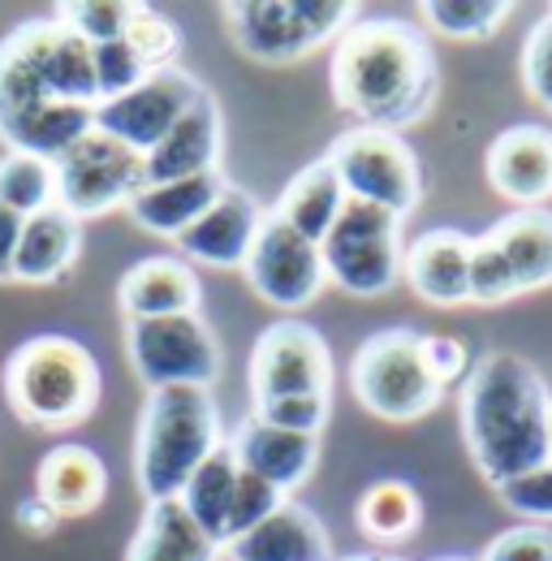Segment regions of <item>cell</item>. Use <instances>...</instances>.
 <instances>
[{
  "label": "cell",
  "mask_w": 552,
  "mask_h": 561,
  "mask_svg": "<svg viewBox=\"0 0 552 561\" xmlns=\"http://www.w3.org/2000/svg\"><path fill=\"white\" fill-rule=\"evenodd\" d=\"M496 496H501V505L514 510L518 518L549 527L552 523V462L527 471V476H518V480H509L505 489H496Z\"/></svg>",
  "instance_id": "ab89813d"
},
{
  "label": "cell",
  "mask_w": 552,
  "mask_h": 561,
  "mask_svg": "<svg viewBox=\"0 0 552 561\" xmlns=\"http://www.w3.org/2000/svg\"><path fill=\"white\" fill-rule=\"evenodd\" d=\"M225 558L229 561H337L324 523L307 505H298V501H285L268 523H260L255 531L229 540L225 545Z\"/></svg>",
  "instance_id": "7402d4cb"
},
{
  "label": "cell",
  "mask_w": 552,
  "mask_h": 561,
  "mask_svg": "<svg viewBox=\"0 0 552 561\" xmlns=\"http://www.w3.org/2000/svg\"><path fill=\"white\" fill-rule=\"evenodd\" d=\"M423 363H427V371L436 376L440 389H449V385L471 376V354L449 333H423Z\"/></svg>",
  "instance_id": "b9f144b4"
},
{
  "label": "cell",
  "mask_w": 552,
  "mask_h": 561,
  "mask_svg": "<svg viewBox=\"0 0 552 561\" xmlns=\"http://www.w3.org/2000/svg\"><path fill=\"white\" fill-rule=\"evenodd\" d=\"M380 561H402V558H380Z\"/></svg>",
  "instance_id": "7dc6e473"
},
{
  "label": "cell",
  "mask_w": 552,
  "mask_h": 561,
  "mask_svg": "<svg viewBox=\"0 0 552 561\" xmlns=\"http://www.w3.org/2000/svg\"><path fill=\"white\" fill-rule=\"evenodd\" d=\"M358 531L376 545H402L423 523V496L406 480H380L358 496Z\"/></svg>",
  "instance_id": "f546056e"
},
{
  "label": "cell",
  "mask_w": 552,
  "mask_h": 561,
  "mask_svg": "<svg viewBox=\"0 0 552 561\" xmlns=\"http://www.w3.org/2000/svg\"><path fill=\"white\" fill-rule=\"evenodd\" d=\"M53 169H57V204L73 220H95L117 208H130V199L147 186L142 156L100 130L82 135L66 156L53 160Z\"/></svg>",
  "instance_id": "8fae6325"
},
{
  "label": "cell",
  "mask_w": 552,
  "mask_h": 561,
  "mask_svg": "<svg viewBox=\"0 0 552 561\" xmlns=\"http://www.w3.org/2000/svg\"><path fill=\"white\" fill-rule=\"evenodd\" d=\"M324 273L354 298H380L402 277V220L393 211L345 199L337 225L320 242Z\"/></svg>",
  "instance_id": "ba28073f"
},
{
  "label": "cell",
  "mask_w": 552,
  "mask_h": 561,
  "mask_svg": "<svg viewBox=\"0 0 552 561\" xmlns=\"http://www.w3.org/2000/svg\"><path fill=\"white\" fill-rule=\"evenodd\" d=\"M487 186L518 204V208H540L552 199V130L544 126H509L487 142L483 156Z\"/></svg>",
  "instance_id": "9a60e30c"
},
{
  "label": "cell",
  "mask_w": 552,
  "mask_h": 561,
  "mask_svg": "<svg viewBox=\"0 0 552 561\" xmlns=\"http://www.w3.org/2000/svg\"><path fill=\"white\" fill-rule=\"evenodd\" d=\"M458 420L471 462L492 489L552 462V393L522 354L492 351L471 363Z\"/></svg>",
  "instance_id": "7a4b0ae2"
},
{
  "label": "cell",
  "mask_w": 552,
  "mask_h": 561,
  "mask_svg": "<svg viewBox=\"0 0 552 561\" xmlns=\"http://www.w3.org/2000/svg\"><path fill=\"white\" fill-rule=\"evenodd\" d=\"M220 151H225L220 104H216L211 91H204V100L142 156L147 186H156V182H182V178H199V173H216V169H220Z\"/></svg>",
  "instance_id": "ac0fdd59"
},
{
  "label": "cell",
  "mask_w": 552,
  "mask_h": 561,
  "mask_svg": "<svg viewBox=\"0 0 552 561\" xmlns=\"http://www.w3.org/2000/svg\"><path fill=\"white\" fill-rule=\"evenodd\" d=\"M242 277L268 307L298 311L311 298H320L329 273H324L320 242L302 238L276 211H264V225H260V238H255V247H251V255L242 264Z\"/></svg>",
  "instance_id": "4fadbf2b"
},
{
  "label": "cell",
  "mask_w": 552,
  "mask_h": 561,
  "mask_svg": "<svg viewBox=\"0 0 552 561\" xmlns=\"http://www.w3.org/2000/svg\"><path fill=\"white\" fill-rule=\"evenodd\" d=\"M126 44L135 48V57L142 61L147 73H160V70H173L177 57H182V31L177 22H169L164 13L138 4L130 26H126Z\"/></svg>",
  "instance_id": "d6a6232c"
},
{
  "label": "cell",
  "mask_w": 552,
  "mask_h": 561,
  "mask_svg": "<svg viewBox=\"0 0 552 561\" xmlns=\"http://www.w3.org/2000/svg\"><path fill=\"white\" fill-rule=\"evenodd\" d=\"M57 523H61V518H57L39 496H31V501H22V505H18V527H22L26 536H35V540L53 536V531H57Z\"/></svg>",
  "instance_id": "ee69618b"
},
{
  "label": "cell",
  "mask_w": 552,
  "mask_h": 561,
  "mask_svg": "<svg viewBox=\"0 0 552 561\" xmlns=\"http://www.w3.org/2000/svg\"><path fill=\"white\" fill-rule=\"evenodd\" d=\"M432 561H471V558H432Z\"/></svg>",
  "instance_id": "bcb514c9"
},
{
  "label": "cell",
  "mask_w": 552,
  "mask_h": 561,
  "mask_svg": "<svg viewBox=\"0 0 552 561\" xmlns=\"http://www.w3.org/2000/svg\"><path fill=\"white\" fill-rule=\"evenodd\" d=\"M9 411L26 427L66 432L100 407V363L82 342L39 333L22 342L4 363Z\"/></svg>",
  "instance_id": "277c9868"
},
{
  "label": "cell",
  "mask_w": 552,
  "mask_h": 561,
  "mask_svg": "<svg viewBox=\"0 0 552 561\" xmlns=\"http://www.w3.org/2000/svg\"><path fill=\"white\" fill-rule=\"evenodd\" d=\"M518 70H522V87L531 91V100L544 104L552 113V13H544V18L527 31Z\"/></svg>",
  "instance_id": "74e56055"
},
{
  "label": "cell",
  "mask_w": 552,
  "mask_h": 561,
  "mask_svg": "<svg viewBox=\"0 0 552 561\" xmlns=\"http://www.w3.org/2000/svg\"><path fill=\"white\" fill-rule=\"evenodd\" d=\"M78 251H82V220H73L61 204H53L48 211H35L22 225L13 280H22V285H53V280L73 273Z\"/></svg>",
  "instance_id": "cb8c5ba5"
},
{
  "label": "cell",
  "mask_w": 552,
  "mask_h": 561,
  "mask_svg": "<svg viewBox=\"0 0 552 561\" xmlns=\"http://www.w3.org/2000/svg\"><path fill=\"white\" fill-rule=\"evenodd\" d=\"M220 13L242 57L260 66H294L307 53L337 44L358 9L349 0H229Z\"/></svg>",
  "instance_id": "8992f818"
},
{
  "label": "cell",
  "mask_w": 552,
  "mask_h": 561,
  "mask_svg": "<svg viewBox=\"0 0 552 561\" xmlns=\"http://www.w3.org/2000/svg\"><path fill=\"white\" fill-rule=\"evenodd\" d=\"M0 204L18 216H35L57 204V169L44 156L9 151L0 160Z\"/></svg>",
  "instance_id": "4dcf8cb0"
},
{
  "label": "cell",
  "mask_w": 552,
  "mask_h": 561,
  "mask_svg": "<svg viewBox=\"0 0 552 561\" xmlns=\"http://www.w3.org/2000/svg\"><path fill=\"white\" fill-rule=\"evenodd\" d=\"M423 22L449 39H492L514 13L509 0H423Z\"/></svg>",
  "instance_id": "1f68e13d"
},
{
  "label": "cell",
  "mask_w": 552,
  "mask_h": 561,
  "mask_svg": "<svg viewBox=\"0 0 552 561\" xmlns=\"http://www.w3.org/2000/svg\"><path fill=\"white\" fill-rule=\"evenodd\" d=\"M337 561H380L376 553H349V558H337Z\"/></svg>",
  "instance_id": "f6af8a7d"
},
{
  "label": "cell",
  "mask_w": 552,
  "mask_h": 561,
  "mask_svg": "<svg viewBox=\"0 0 552 561\" xmlns=\"http://www.w3.org/2000/svg\"><path fill=\"white\" fill-rule=\"evenodd\" d=\"M349 389L363 411L389 423L423 420L445 398V389L423 363V333L414 329L371 333L349 358Z\"/></svg>",
  "instance_id": "52a82bcc"
},
{
  "label": "cell",
  "mask_w": 552,
  "mask_h": 561,
  "mask_svg": "<svg viewBox=\"0 0 552 561\" xmlns=\"http://www.w3.org/2000/svg\"><path fill=\"white\" fill-rule=\"evenodd\" d=\"M333 100L367 130H402L440 100V66L427 35L402 18L354 22L333 44Z\"/></svg>",
  "instance_id": "6da1fadb"
},
{
  "label": "cell",
  "mask_w": 552,
  "mask_h": 561,
  "mask_svg": "<svg viewBox=\"0 0 552 561\" xmlns=\"http://www.w3.org/2000/svg\"><path fill=\"white\" fill-rule=\"evenodd\" d=\"M135 9L138 4H130V0H73V4H61L57 22L69 26L73 35H82L91 48H100V44L126 39Z\"/></svg>",
  "instance_id": "836d02e7"
},
{
  "label": "cell",
  "mask_w": 552,
  "mask_h": 561,
  "mask_svg": "<svg viewBox=\"0 0 552 561\" xmlns=\"http://www.w3.org/2000/svg\"><path fill=\"white\" fill-rule=\"evenodd\" d=\"M220 553L225 549L173 496V501H147V514L138 523L126 561H220Z\"/></svg>",
  "instance_id": "484cf974"
},
{
  "label": "cell",
  "mask_w": 552,
  "mask_h": 561,
  "mask_svg": "<svg viewBox=\"0 0 552 561\" xmlns=\"http://www.w3.org/2000/svg\"><path fill=\"white\" fill-rule=\"evenodd\" d=\"M505 264L514 268L518 294H536L552 285V211L549 208H518L501 216L492 229H483Z\"/></svg>",
  "instance_id": "4316f807"
},
{
  "label": "cell",
  "mask_w": 552,
  "mask_h": 561,
  "mask_svg": "<svg viewBox=\"0 0 552 561\" xmlns=\"http://www.w3.org/2000/svg\"><path fill=\"white\" fill-rule=\"evenodd\" d=\"M285 501H289V496L276 489V484L260 480V476H251V471H238V489H233V505H229L225 545L238 540V536H246V531H255L260 523H268Z\"/></svg>",
  "instance_id": "8d00e7d4"
},
{
  "label": "cell",
  "mask_w": 552,
  "mask_h": 561,
  "mask_svg": "<svg viewBox=\"0 0 552 561\" xmlns=\"http://www.w3.org/2000/svg\"><path fill=\"white\" fill-rule=\"evenodd\" d=\"M117 302L126 320H169V316H195L204 302V289L186 260L151 255V260H138L122 277Z\"/></svg>",
  "instance_id": "ffe728a7"
},
{
  "label": "cell",
  "mask_w": 552,
  "mask_h": 561,
  "mask_svg": "<svg viewBox=\"0 0 552 561\" xmlns=\"http://www.w3.org/2000/svg\"><path fill=\"white\" fill-rule=\"evenodd\" d=\"M251 415L264 423H273V427H280V432L320 436L324 423H329V415H333V393H289V398H268V402H255Z\"/></svg>",
  "instance_id": "d590c367"
},
{
  "label": "cell",
  "mask_w": 552,
  "mask_h": 561,
  "mask_svg": "<svg viewBox=\"0 0 552 561\" xmlns=\"http://www.w3.org/2000/svg\"><path fill=\"white\" fill-rule=\"evenodd\" d=\"M225 445L211 389H156L142 402L135 440V480L147 501H173L191 476Z\"/></svg>",
  "instance_id": "3957f363"
},
{
  "label": "cell",
  "mask_w": 552,
  "mask_h": 561,
  "mask_svg": "<svg viewBox=\"0 0 552 561\" xmlns=\"http://www.w3.org/2000/svg\"><path fill=\"white\" fill-rule=\"evenodd\" d=\"M126 354L135 376L156 389H211L220 376V342L204 316L126 320Z\"/></svg>",
  "instance_id": "30bf717a"
},
{
  "label": "cell",
  "mask_w": 552,
  "mask_h": 561,
  "mask_svg": "<svg viewBox=\"0 0 552 561\" xmlns=\"http://www.w3.org/2000/svg\"><path fill=\"white\" fill-rule=\"evenodd\" d=\"M35 61L44 91L57 104H78V108H95L100 104V87H95V48L73 35L61 22H35Z\"/></svg>",
  "instance_id": "603a6c76"
},
{
  "label": "cell",
  "mask_w": 552,
  "mask_h": 561,
  "mask_svg": "<svg viewBox=\"0 0 552 561\" xmlns=\"http://www.w3.org/2000/svg\"><path fill=\"white\" fill-rule=\"evenodd\" d=\"M204 82L191 70L173 66V70L147 73L135 91L104 100L95 108V130L108 139L126 142L130 151L147 156L156 142L164 139L199 100H204Z\"/></svg>",
  "instance_id": "7c38bea8"
},
{
  "label": "cell",
  "mask_w": 552,
  "mask_h": 561,
  "mask_svg": "<svg viewBox=\"0 0 552 561\" xmlns=\"http://www.w3.org/2000/svg\"><path fill=\"white\" fill-rule=\"evenodd\" d=\"M22 225L26 216L0 204V280H13V260H18V242H22Z\"/></svg>",
  "instance_id": "7bdbcfd3"
},
{
  "label": "cell",
  "mask_w": 552,
  "mask_h": 561,
  "mask_svg": "<svg viewBox=\"0 0 552 561\" xmlns=\"http://www.w3.org/2000/svg\"><path fill=\"white\" fill-rule=\"evenodd\" d=\"M402 277L432 307H462L471 302V238L458 229H427L406 247Z\"/></svg>",
  "instance_id": "d6986e66"
},
{
  "label": "cell",
  "mask_w": 552,
  "mask_h": 561,
  "mask_svg": "<svg viewBox=\"0 0 552 561\" xmlns=\"http://www.w3.org/2000/svg\"><path fill=\"white\" fill-rule=\"evenodd\" d=\"M225 173H199V178H182V182H156V186H142L135 199H130V220L138 229L156 233V238H182L199 216H204L220 195H225Z\"/></svg>",
  "instance_id": "d4e9b609"
},
{
  "label": "cell",
  "mask_w": 552,
  "mask_h": 561,
  "mask_svg": "<svg viewBox=\"0 0 552 561\" xmlns=\"http://www.w3.org/2000/svg\"><path fill=\"white\" fill-rule=\"evenodd\" d=\"M264 225V208L255 204V195L225 186V195L177 238L182 260L204 264V268H242L255 238Z\"/></svg>",
  "instance_id": "2e32d148"
},
{
  "label": "cell",
  "mask_w": 552,
  "mask_h": 561,
  "mask_svg": "<svg viewBox=\"0 0 552 561\" xmlns=\"http://www.w3.org/2000/svg\"><path fill=\"white\" fill-rule=\"evenodd\" d=\"M345 186L342 178H337V169L329 164V156L324 160H311L307 169H298L294 178H289V186L280 191V199H276V216L280 220H289L302 238H311V242H324L329 238V229L337 225V216L345 208Z\"/></svg>",
  "instance_id": "83f0119b"
},
{
  "label": "cell",
  "mask_w": 552,
  "mask_h": 561,
  "mask_svg": "<svg viewBox=\"0 0 552 561\" xmlns=\"http://www.w3.org/2000/svg\"><path fill=\"white\" fill-rule=\"evenodd\" d=\"M91 130H95V108L57 104L44 91L35 61V22L18 26L0 44V139L9 142V151L57 160Z\"/></svg>",
  "instance_id": "5b68a950"
},
{
  "label": "cell",
  "mask_w": 552,
  "mask_h": 561,
  "mask_svg": "<svg viewBox=\"0 0 552 561\" xmlns=\"http://www.w3.org/2000/svg\"><path fill=\"white\" fill-rule=\"evenodd\" d=\"M251 402L289 393H333V351L302 320H276L251 351Z\"/></svg>",
  "instance_id": "5bb4252c"
},
{
  "label": "cell",
  "mask_w": 552,
  "mask_h": 561,
  "mask_svg": "<svg viewBox=\"0 0 552 561\" xmlns=\"http://www.w3.org/2000/svg\"><path fill=\"white\" fill-rule=\"evenodd\" d=\"M35 496L57 514V518H82L91 510L104 505L108 496V467L95 449L87 445H53L44 458H39V471H35Z\"/></svg>",
  "instance_id": "44dd1931"
},
{
  "label": "cell",
  "mask_w": 552,
  "mask_h": 561,
  "mask_svg": "<svg viewBox=\"0 0 552 561\" xmlns=\"http://www.w3.org/2000/svg\"><path fill=\"white\" fill-rule=\"evenodd\" d=\"M238 458H233V449H229V440L207 458L204 467L191 476V484L182 489V505H186V514L204 527L207 536L225 549V527H229V505H233V489H238Z\"/></svg>",
  "instance_id": "f1b7e54d"
},
{
  "label": "cell",
  "mask_w": 552,
  "mask_h": 561,
  "mask_svg": "<svg viewBox=\"0 0 552 561\" xmlns=\"http://www.w3.org/2000/svg\"><path fill=\"white\" fill-rule=\"evenodd\" d=\"M483 561H552V527L518 523L483 549Z\"/></svg>",
  "instance_id": "60d3db41"
},
{
  "label": "cell",
  "mask_w": 552,
  "mask_h": 561,
  "mask_svg": "<svg viewBox=\"0 0 552 561\" xmlns=\"http://www.w3.org/2000/svg\"><path fill=\"white\" fill-rule=\"evenodd\" d=\"M329 164L337 169L349 199L393 211L398 220L411 216L423 199L418 156L411 142L393 130H367V126L345 130L329 147Z\"/></svg>",
  "instance_id": "9c48e42d"
},
{
  "label": "cell",
  "mask_w": 552,
  "mask_h": 561,
  "mask_svg": "<svg viewBox=\"0 0 552 561\" xmlns=\"http://www.w3.org/2000/svg\"><path fill=\"white\" fill-rule=\"evenodd\" d=\"M467 289H471V302H480V307H501V302L518 298L514 268L505 264V255L496 251V242L487 233L471 238V277H467Z\"/></svg>",
  "instance_id": "e575fe53"
},
{
  "label": "cell",
  "mask_w": 552,
  "mask_h": 561,
  "mask_svg": "<svg viewBox=\"0 0 552 561\" xmlns=\"http://www.w3.org/2000/svg\"><path fill=\"white\" fill-rule=\"evenodd\" d=\"M225 440H229V449H233V458H238L242 471H251V476L276 484L285 496L294 489H302L311 480L315 462H320V436L280 432V427L255 420V415L238 423Z\"/></svg>",
  "instance_id": "e0dca14e"
},
{
  "label": "cell",
  "mask_w": 552,
  "mask_h": 561,
  "mask_svg": "<svg viewBox=\"0 0 552 561\" xmlns=\"http://www.w3.org/2000/svg\"><path fill=\"white\" fill-rule=\"evenodd\" d=\"M147 78L142 61L135 57V48L126 39H113V44H100L95 48V87H100V104L104 100H117L126 91H135L138 82ZM95 104V108H100Z\"/></svg>",
  "instance_id": "f35d334b"
}]
</instances>
